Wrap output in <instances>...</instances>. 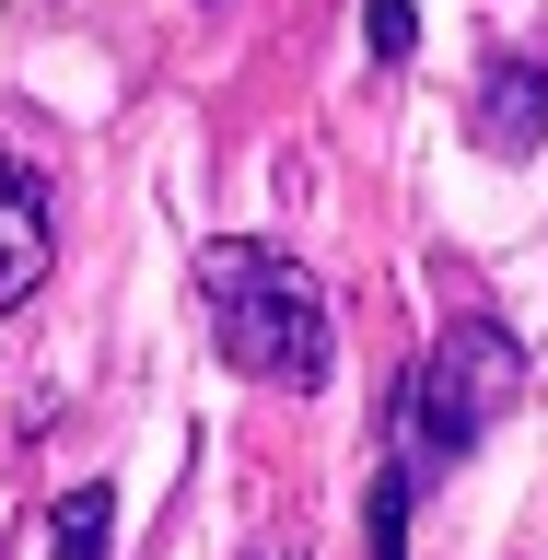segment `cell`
I'll list each match as a JSON object with an SVG mask.
<instances>
[{"label": "cell", "instance_id": "cell-4", "mask_svg": "<svg viewBox=\"0 0 548 560\" xmlns=\"http://www.w3.org/2000/svg\"><path fill=\"white\" fill-rule=\"evenodd\" d=\"M47 269H59V199H47V175L24 152H0V315L35 304Z\"/></svg>", "mask_w": 548, "mask_h": 560}, {"label": "cell", "instance_id": "cell-1", "mask_svg": "<svg viewBox=\"0 0 548 560\" xmlns=\"http://www.w3.org/2000/svg\"><path fill=\"white\" fill-rule=\"evenodd\" d=\"M199 315L222 362L245 385H280V397H315L339 374V315H327V280L269 234H210L199 245Z\"/></svg>", "mask_w": 548, "mask_h": 560}, {"label": "cell", "instance_id": "cell-7", "mask_svg": "<svg viewBox=\"0 0 548 560\" xmlns=\"http://www.w3.org/2000/svg\"><path fill=\"white\" fill-rule=\"evenodd\" d=\"M362 35H374L385 70H409L420 59V0H362Z\"/></svg>", "mask_w": 548, "mask_h": 560}, {"label": "cell", "instance_id": "cell-5", "mask_svg": "<svg viewBox=\"0 0 548 560\" xmlns=\"http://www.w3.org/2000/svg\"><path fill=\"white\" fill-rule=\"evenodd\" d=\"M47 560H117V490H105V479L59 490V514H47Z\"/></svg>", "mask_w": 548, "mask_h": 560}, {"label": "cell", "instance_id": "cell-8", "mask_svg": "<svg viewBox=\"0 0 548 560\" xmlns=\"http://www.w3.org/2000/svg\"><path fill=\"white\" fill-rule=\"evenodd\" d=\"M234 560H304V549H292V537H280V549H269V537H257V549H234Z\"/></svg>", "mask_w": 548, "mask_h": 560}, {"label": "cell", "instance_id": "cell-2", "mask_svg": "<svg viewBox=\"0 0 548 560\" xmlns=\"http://www.w3.org/2000/svg\"><path fill=\"white\" fill-rule=\"evenodd\" d=\"M525 397V339L502 327L490 304H467V315H444L432 339H420V362L397 374V409H385V444L420 467V490L432 479H455L467 455L490 444V420Z\"/></svg>", "mask_w": 548, "mask_h": 560}, {"label": "cell", "instance_id": "cell-3", "mask_svg": "<svg viewBox=\"0 0 548 560\" xmlns=\"http://www.w3.org/2000/svg\"><path fill=\"white\" fill-rule=\"evenodd\" d=\"M467 129H479L490 164H525V152L548 140V59H537V47H490V59H479Z\"/></svg>", "mask_w": 548, "mask_h": 560}, {"label": "cell", "instance_id": "cell-6", "mask_svg": "<svg viewBox=\"0 0 548 560\" xmlns=\"http://www.w3.org/2000/svg\"><path fill=\"white\" fill-rule=\"evenodd\" d=\"M409 502H420V467H409L397 444H385L374 502H362V549H374V560H409Z\"/></svg>", "mask_w": 548, "mask_h": 560}]
</instances>
